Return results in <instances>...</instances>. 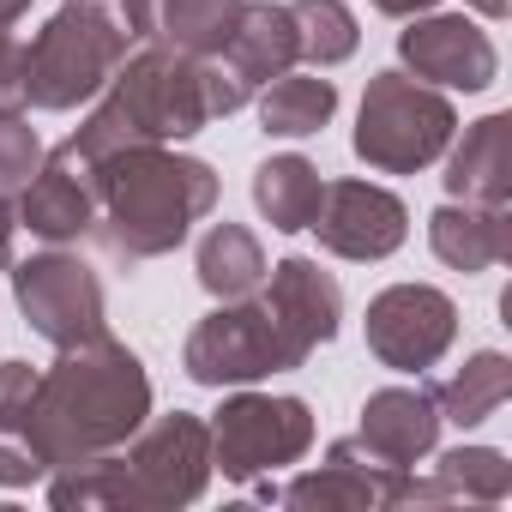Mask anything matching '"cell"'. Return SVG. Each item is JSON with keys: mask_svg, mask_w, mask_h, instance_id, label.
<instances>
[{"mask_svg": "<svg viewBox=\"0 0 512 512\" xmlns=\"http://www.w3.org/2000/svg\"><path fill=\"white\" fill-rule=\"evenodd\" d=\"M145 416H151L145 362L109 332L67 344L55 368L37 374V440L49 470L127 446Z\"/></svg>", "mask_w": 512, "mask_h": 512, "instance_id": "cell-1", "label": "cell"}, {"mask_svg": "<svg viewBox=\"0 0 512 512\" xmlns=\"http://www.w3.org/2000/svg\"><path fill=\"white\" fill-rule=\"evenodd\" d=\"M266 247L253 241V229L241 223H211L205 241H199V284L217 296V302H241V296H260L266 284Z\"/></svg>", "mask_w": 512, "mask_h": 512, "instance_id": "cell-23", "label": "cell"}, {"mask_svg": "<svg viewBox=\"0 0 512 512\" xmlns=\"http://www.w3.org/2000/svg\"><path fill=\"white\" fill-rule=\"evenodd\" d=\"M25 49H31V109L67 115L109 91L121 61L139 49V31L127 0H61L55 19Z\"/></svg>", "mask_w": 512, "mask_h": 512, "instance_id": "cell-5", "label": "cell"}, {"mask_svg": "<svg viewBox=\"0 0 512 512\" xmlns=\"http://www.w3.org/2000/svg\"><path fill=\"white\" fill-rule=\"evenodd\" d=\"M13 229H19V217H13L7 193H0V266H13Z\"/></svg>", "mask_w": 512, "mask_h": 512, "instance_id": "cell-31", "label": "cell"}, {"mask_svg": "<svg viewBox=\"0 0 512 512\" xmlns=\"http://www.w3.org/2000/svg\"><path fill=\"white\" fill-rule=\"evenodd\" d=\"M19 223L49 247L91 235V223H97V163L79 157L73 145H55L37 163V175L19 187Z\"/></svg>", "mask_w": 512, "mask_h": 512, "instance_id": "cell-14", "label": "cell"}, {"mask_svg": "<svg viewBox=\"0 0 512 512\" xmlns=\"http://www.w3.org/2000/svg\"><path fill=\"white\" fill-rule=\"evenodd\" d=\"M217 205V175L199 157L169 145H133L97 163V223L91 235L115 266L163 260L187 241V229Z\"/></svg>", "mask_w": 512, "mask_h": 512, "instance_id": "cell-2", "label": "cell"}, {"mask_svg": "<svg viewBox=\"0 0 512 512\" xmlns=\"http://www.w3.org/2000/svg\"><path fill=\"white\" fill-rule=\"evenodd\" d=\"M398 55L404 67L434 85V91H488L500 73V55L488 43L482 25H470L464 13H416L410 31H398Z\"/></svg>", "mask_w": 512, "mask_h": 512, "instance_id": "cell-13", "label": "cell"}, {"mask_svg": "<svg viewBox=\"0 0 512 512\" xmlns=\"http://www.w3.org/2000/svg\"><path fill=\"white\" fill-rule=\"evenodd\" d=\"M308 229L320 235L326 253H338V260L374 266V260H386V253L404 247L410 211H404L398 193H386V187H374V181H326L320 211H314Z\"/></svg>", "mask_w": 512, "mask_h": 512, "instance_id": "cell-11", "label": "cell"}, {"mask_svg": "<svg viewBox=\"0 0 512 512\" xmlns=\"http://www.w3.org/2000/svg\"><path fill=\"white\" fill-rule=\"evenodd\" d=\"M404 482L410 470L386 464L380 452L362 446V434L332 440L320 470H302L290 488H266V500L284 506H344V512H380V506H404Z\"/></svg>", "mask_w": 512, "mask_h": 512, "instance_id": "cell-12", "label": "cell"}, {"mask_svg": "<svg viewBox=\"0 0 512 512\" xmlns=\"http://www.w3.org/2000/svg\"><path fill=\"white\" fill-rule=\"evenodd\" d=\"M49 500L61 512H97V506H193L211 482V428L187 410L145 416L139 434L115 452L79 458L49 470Z\"/></svg>", "mask_w": 512, "mask_h": 512, "instance_id": "cell-3", "label": "cell"}, {"mask_svg": "<svg viewBox=\"0 0 512 512\" xmlns=\"http://www.w3.org/2000/svg\"><path fill=\"white\" fill-rule=\"evenodd\" d=\"M464 7H476L482 19H506V13H512V0H464Z\"/></svg>", "mask_w": 512, "mask_h": 512, "instance_id": "cell-33", "label": "cell"}, {"mask_svg": "<svg viewBox=\"0 0 512 512\" xmlns=\"http://www.w3.org/2000/svg\"><path fill=\"white\" fill-rule=\"evenodd\" d=\"M43 163V139L25 115H0V193H19Z\"/></svg>", "mask_w": 512, "mask_h": 512, "instance_id": "cell-28", "label": "cell"}, {"mask_svg": "<svg viewBox=\"0 0 512 512\" xmlns=\"http://www.w3.org/2000/svg\"><path fill=\"white\" fill-rule=\"evenodd\" d=\"M266 308L284 320V332L314 356L320 344L338 338V320H344V290L332 272H320V260H302V253H290V260H278L260 284Z\"/></svg>", "mask_w": 512, "mask_h": 512, "instance_id": "cell-15", "label": "cell"}, {"mask_svg": "<svg viewBox=\"0 0 512 512\" xmlns=\"http://www.w3.org/2000/svg\"><path fill=\"white\" fill-rule=\"evenodd\" d=\"M338 115V85L320 73H278L260 91V127L272 139H314Z\"/></svg>", "mask_w": 512, "mask_h": 512, "instance_id": "cell-24", "label": "cell"}, {"mask_svg": "<svg viewBox=\"0 0 512 512\" xmlns=\"http://www.w3.org/2000/svg\"><path fill=\"white\" fill-rule=\"evenodd\" d=\"M223 61L253 91L272 85L278 73H290L302 61L296 55V19H290V7H278V0H247L241 19H235V31H229V43H223Z\"/></svg>", "mask_w": 512, "mask_h": 512, "instance_id": "cell-22", "label": "cell"}, {"mask_svg": "<svg viewBox=\"0 0 512 512\" xmlns=\"http://www.w3.org/2000/svg\"><path fill=\"white\" fill-rule=\"evenodd\" d=\"M241 7H247V0H127L139 43L169 49V55H187V61L223 55Z\"/></svg>", "mask_w": 512, "mask_h": 512, "instance_id": "cell-16", "label": "cell"}, {"mask_svg": "<svg viewBox=\"0 0 512 512\" xmlns=\"http://www.w3.org/2000/svg\"><path fill=\"white\" fill-rule=\"evenodd\" d=\"M199 127H211L199 61L169 55V49H133L121 61V73L109 79V91L97 97V109L85 115V127L67 145L79 157H91V163H109V157H121L133 145L193 139Z\"/></svg>", "mask_w": 512, "mask_h": 512, "instance_id": "cell-4", "label": "cell"}, {"mask_svg": "<svg viewBox=\"0 0 512 512\" xmlns=\"http://www.w3.org/2000/svg\"><path fill=\"white\" fill-rule=\"evenodd\" d=\"M506 494H512V464L494 446H452V452H440L428 482H416V476L404 482V506H452V500L500 506Z\"/></svg>", "mask_w": 512, "mask_h": 512, "instance_id": "cell-21", "label": "cell"}, {"mask_svg": "<svg viewBox=\"0 0 512 512\" xmlns=\"http://www.w3.org/2000/svg\"><path fill=\"white\" fill-rule=\"evenodd\" d=\"M428 247H434V260L476 278L500 260H512V205H440L428 217Z\"/></svg>", "mask_w": 512, "mask_h": 512, "instance_id": "cell-17", "label": "cell"}, {"mask_svg": "<svg viewBox=\"0 0 512 512\" xmlns=\"http://www.w3.org/2000/svg\"><path fill=\"white\" fill-rule=\"evenodd\" d=\"M320 193H326V181H320V169L308 157H266L260 169H253V205H260L266 223L284 229V235L314 223Z\"/></svg>", "mask_w": 512, "mask_h": 512, "instance_id": "cell-25", "label": "cell"}, {"mask_svg": "<svg viewBox=\"0 0 512 512\" xmlns=\"http://www.w3.org/2000/svg\"><path fill=\"white\" fill-rule=\"evenodd\" d=\"M446 193L464 205H512V115H482L446 157Z\"/></svg>", "mask_w": 512, "mask_h": 512, "instance_id": "cell-19", "label": "cell"}, {"mask_svg": "<svg viewBox=\"0 0 512 512\" xmlns=\"http://www.w3.org/2000/svg\"><path fill=\"white\" fill-rule=\"evenodd\" d=\"M49 476L37 440V368L0 362V488H31Z\"/></svg>", "mask_w": 512, "mask_h": 512, "instance_id": "cell-20", "label": "cell"}, {"mask_svg": "<svg viewBox=\"0 0 512 512\" xmlns=\"http://www.w3.org/2000/svg\"><path fill=\"white\" fill-rule=\"evenodd\" d=\"M211 428V470L229 482H260L314 446V410L302 398H272V392H235L223 410L205 422Z\"/></svg>", "mask_w": 512, "mask_h": 512, "instance_id": "cell-8", "label": "cell"}, {"mask_svg": "<svg viewBox=\"0 0 512 512\" xmlns=\"http://www.w3.org/2000/svg\"><path fill=\"white\" fill-rule=\"evenodd\" d=\"M440 440V404L422 386H386L362 404V446L380 452L386 464L410 470L416 458H428Z\"/></svg>", "mask_w": 512, "mask_h": 512, "instance_id": "cell-18", "label": "cell"}, {"mask_svg": "<svg viewBox=\"0 0 512 512\" xmlns=\"http://www.w3.org/2000/svg\"><path fill=\"white\" fill-rule=\"evenodd\" d=\"M13 302L55 350L103 332V284L73 253H31L25 266H13Z\"/></svg>", "mask_w": 512, "mask_h": 512, "instance_id": "cell-10", "label": "cell"}, {"mask_svg": "<svg viewBox=\"0 0 512 512\" xmlns=\"http://www.w3.org/2000/svg\"><path fill=\"white\" fill-rule=\"evenodd\" d=\"M31 109V49L0 31V115H25Z\"/></svg>", "mask_w": 512, "mask_h": 512, "instance_id": "cell-29", "label": "cell"}, {"mask_svg": "<svg viewBox=\"0 0 512 512\" xmlns=\"http://www.w3.org/2000/svg\"><path fill=\"white\" fill-rule=\"evenodd\" d=\"M374 13H386V19H416V13H428L434 0H368Z\"/></svg>", "mask_w": 512, "mask_h": 512, "instance_id": "cell-30", "label": "cell"}, {"mask_svg": "<svg viewBox=\"0 0 512 512\" xmlns=\"http://www.w3.org/2000/svg\"><path fill=\"white\" fill-rule=\"evenodd\" d=\"M25 13H31V0H0V31H13Z\"/></svg>", "mask_w": 512, "mask_h": 512, "instance_id": "cell-32", "label": "cell"}, {"mask_svg": "<svg viewBox=\"0 0 512 512\" xmlns=\"http://www.w3.org/2000/svg\"><path fill=\"white\" fill-rule=\"evenodd\" d=\"M308 350L284 332V320L266 308V296H241V302H223L211 308L193 332H187V350H181V368L193 386H253V380H272V374H290L302 368Z\"/></svg>", "mask_w": 512, "mask_h": 512, "instance_id": "cell-7", "label": "cell"}, {"mask_svg": "<svg viewBox=\"0 0 512 512\" xmlns=\"http://www.w3.org/2000/svg\"><path fill=\"white\" fill-rule=\"evenodd\" d=\"M290 19H296V55H302L314 73L350 61L356 43H362L356 13L344 7V0H290Z\"/></svg>", "mask_w": 512, "mask_h": 512, "instance_id": "cell-27", "label": "cell"}, {"mask_svg": "<svg viewBox=\"0 0 512 512\" xmlns=\"http://www.w3.org/2000/svg\"><path fill=\"white\" fill-rule=\"evenodd\" d=\"M512 398V362L500 350H476L458 374H446L434 386V404H440V422H458V428H476L488 416H500V404Z\"/></svg>", "mask_w": 512, "mask_h": 512, "instance_id": "cell-26", "label": "cell"}, {"mask_svg": "<svg viewBox=\"0 0 512 512\" xmlns=\"http://www.w3.org/2000/svg\"><path fill=\"white\" fill-rule=\"evenodd\" d=\"M458 133V109L410 79V73H374L368 91H362V109H356V157L380 175H416L428 169L434 157H446Z\"/></svg>", "mask_w": 512, "mask_h": 512, "instance_id": "cell-6", "label": "cell"}, {"mask_svg": "<svg viewBox=\"0 0 512 512\" xmlns=\"http://www.w3.org/2000/svg\"><path fill=\"white\" fill-rule=\"evenodd\" d=\"M368 350H374V362L380 368H392V374H422V368H434L446 350H452V338H458V308H452V296L446 290H434V284H392V290H380L374 302H368Z\"/></svg>", "mask_w": 512, "mask_h": 512, "instance_id": "cell-9", "label": "cell"}]
</instances>
